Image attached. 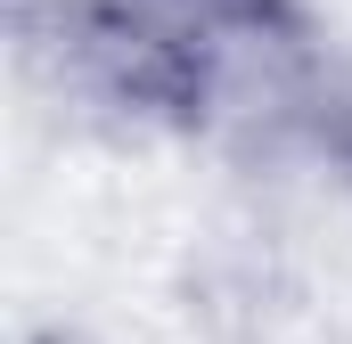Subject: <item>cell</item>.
Instances as JSON below:
<instances>
[{
  "instance_id": "cell-1",
  "label": "cell",
  "mask_w": 352,
  "mask_h": 344,
  "mask_svg": "<svg viewBox=\"0 0 352 344\" xmlns=\"http://www.w3.org/2000/svg\"><path fill=\"white\" fill-rule=\"evenodd\" d=\"M50 25L66 83L164 131L303 123L328 66L303 0H66Z\"/></svg>"
},
{
  "instance_id": "cell-2",
  "label": "cell",
  "mask_w": 352,
  "mask_h": 344,
  "mask_svg": "<svg viewBox=\"0 0 352 344\" xmlns=\"http://www.w3.org/2000/svg\"><path fill=\"white\" fill-rule=\"evenodd\" d=\"M295 131H303V140L320 148V164L352 189V50L320 66V83L303 98V123H295Z\"/></svg>"
},
{
  "instance_id": "cell-3",
  "label": "cell",
  "mask_w": 352,
  "mask_h": 344,
  "mask_svg": "<svg viewBox=\"0 0 352 344\" xmlns=\"http://www.w3.org/2000/svg\"><path fill=\"white\" fill-rule=\"evenodd\" d=\"M33 344H66V336H33Z\"/></svg>"
}]
</instances>
